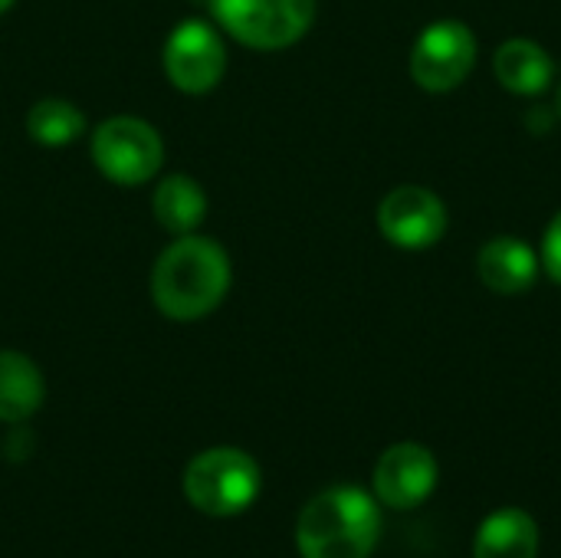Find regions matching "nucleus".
<instances>
[{
  "label": "nucleus",
  "mask_w": 561,
  "mask_h": 558,
  "mask_svg": "<svg viewBox=\"0 0 561 558\" xmlns=\"http://www.w3.org/2000/svg\"><path fill=\"white\" fill-rule=\"evenodd\" d=\"M230 289V257L210 237H178L151 270V299L171 322L210 316Z\"/></svg>",
  "instance_id": "1"
},
{
  "label": "nucleus",
  "mask_w": 561,
  "mask_h": 558,
  "mask_svg": "<svg viewBox=\"0 0 561 558\" xmlns=\"http://www.w3.org/2000/svg\"><path fill=\"white\" fill-rule=\"evenodd\" d=\"M381 536L378 500L362 487H329L306 503L296 523L302 558H368Z\"/></svg>",
  "instance_id": "2"
},
{
  "label": "nucleus",
  "mask_w": 561,
  "mask_h": 558,
  "mask_svg": "<svg viewBox=\"0 0 561 558\" xmlns=\"http://www.w3.org/2000/svg\"><path fill=\"white\" fill-rule=\"evenodd\" d=\"M260 467L237 447H214L197 454L184 470V497L204 516H237L260 493Z\"/></svg>",
  "instance_id": "3"
},
{
  "label": "nucleus",
  "mask_w": 561,
  "mask_h": 558,
  "mask_svg": "<svg viewBox=\"0 0 561 558\" xmlns=\"http://www.w3.org/2000/svg\"><path fill=\"white\" fill-rule=\"evenodd\" d=\"M207 7L250 49H286L316 23V0H210Z\"/></svg>",
  "instance_id": "4"
},
{
  "label": "nucleus",
  "mask_w": 561,
  "mask_h": 558,
  "mask_svg": "<svg viewBox=\"0 0 561 558\" xmlns=\"http://www.w3.org/2000/svg\"><path fill=\"white\" fill-rule=\"evenodd\" d=\"M477 56H480L477 33L463 20L444 16L417 33L408 56V72L424 92L444 95L470 79Z\"/></svg>",
  "instance_id": "5"
},
{
  "label": "nucleus",
  "mask_w": 561,
  "mask_h": 558,
  "mask_svg": "<svg viewBox=\"0 0 561 558\" xmlns=\"http://www.w3.org/2000/svg\"><path fill=\"white\" fill-rule=\"evenodd\" d=\"M92 161L108 181L135 187L158 174V168L164 164V145L158 128L148 125L145 118L115 115L95 128Z\"/></svg>",
  "instance_id": "6"
},
{
  "label": "nucleus",
  "mask_w": 561,
  "mask_h": 558,
  "mask_svg": "<svg viewBox=\"0 0 561 558\" xmlns=\"http://www.w3.org/2000/svg\"><path fill=\"white\" fill-rule=\"evenodd\" d=\"M447 204L424 184H398L378 204V230L398 250H431L447 234Z\"/></svg>",
  "instance_id": "7"
},
{
  "label": "nucleus",
  "mask_w": 561,
  "mask_h": 558,
  "mask_svg": "<svg viewBox=\"0 0 561 558\" xmlns=\"http://www.w3.org/2000/svg\"><path fill=\"white\" fill-rule=\"evenodd\" d=\"M164 76L187 95L217 89L227 72V49L220 33L204 20H181L164 43Z\"/></svg>",
  "instance_id": "8"
},
{
  "label": "nucleus",
  "mask_w": 561,
  "mask_h": 558,
  "mask_svg": "<svg viewBox=\"0 0 561 558\" xmlns=\"http://www.w3.org/2000/svg\"><path fill=\"white\" fill-rule=\"evenodd\" d=\"M437 457L424 444L404 441L378 457L371 490L375 500H381L391 510H414L437 490Z\"/></svg>",
  "instance_id": "9"
},
{
  "label": "nucleus",
  "mask_w": 561,
  "mask_h": 558,
  "mask_svg": "<svg viewBox=\"0 0 561 558\" xmlns=\"http://www.w3.org/2000/svg\"><path fill=\"white\" fill-rule=\"evenodd\" d=\"M539 250L516 234H496L477 250V276L496 296L529 293L539 280Z\"/></svg>",
  "instance_id": "10"
},
{
  "label": "nucleus",
  "mask_w": 561,
  "mask_h": 558,
  "mask_svg": "<svg viewBox=\"0 0 561 558\" xmlns=\"http://www.w3.org/2000/svg\"><path fill=\"white\" fill-rule=\"evenodd\" d=\"M493 76L506 92L536 99L552 89L556 59L549 56V49L542 43H536L529 36H510L493 53Z\"/></svg>",
  "instance_id": "11"
},
{
  "label": "nucleus",
  "mask_w": 561,
  "mask_h": 558,
  "mask_svg": "<svg viewBox=\"0 0 561 558\" xmlns=\"http://www.w3.org/2000/svg\"><path fill=\"white\" fill-rule=\"evenodd\" d=\"M539 523L519 510L506 506L490 513L473 539V558H539Z\"/></svg>",
  "instance_id": "12"
},
{
  "label": "nucleus",
  "mask_w": 561,
  "mask_h": 558,
  "mask_svg": "<svg viewBox=\"0 0 561 558\" xmlns=\"http://www.w3.org/2000/svg\"><path fill=\"white\" fill-rule=\"evenodd\" d=\"M46 398L43 372L23 352H0V421L23 424L30 421Z\"/></svg>",
  "instance_id": "13"
},
{
  "label": "nucleus",
  "mask_w": 561,
  "mask_h": 558,
  "mask_svg": "<svg viewBox=\"0 0 561 558\" xmlns=\"http://www.w3.org/2000/svg\"><path fill=\"white\" fill-rule=\"evenodd\" d=\"M151 210H154V220L168 234L184 237V234H194L201 227V220L207 214V194H204V187L194 178L171 174V178H164L154 187Z\"/></svg>",
  "instance_id": "14"
},
{
  "label": "nucleus",
  "mask_w": 561,
  "mask_h": 558,
  "mask_svg": "<svg viewBox=\"0 0 561 558\" xmlns=\"http://www.w3.org/2000/svg\"><path fill=\"white\" fill-rule=\"evenodd\" d=\"M26 132L46 148H62L85 132V115L66 99H39L26 115Z\"/></svg>",
  "instance_id": "15"
},
{
  "label": "nucleus",
  "mask_w": 561,
  "mask_h": 558,
  "mask_svg": "<svg viewBox=\"0 0 561 558\" xmlns=\"http://www.w3.org/2000/svg\"><path fill=\"white\" fill-rule=\"evenodd\" d=\"M539 263H542V270L549 273V280L561 286V210H556V217L549 220V227H546V234H542Z\"/></svg>",
  "instance_id": "16"
},
{
  "label": "nucleus",
  "mask_w": 561,
  "mask_h": 558,
  "mask_svg": "<svg viewBox=\"0 0 561 558\" xmlns=\"http://www.w3.org/2000/svg\"><path fill=\"white\" fill-rule=\"evenodd\" d=\"M556 122H559L556 109H546V105L526 109V128H529L533 135H549V132L556 128Z\"/></svg>",
  "instance_id": "17"
},
{
  "label": "nucleus",
  "mask_w": 561,
  "mask_h": 558,
  "mask_svg": "<svg viewBox=\"0 0 561 558\" xmlns=\"http://www.w3.org/2000/svg\"><path fill=\"white\" fill-rule=\"evenodd\" d=\"M556 115L561 118V79H559V86H556Z\"/></svg>",
  "instance_id": "18"
},
{
  "label": "nucleus",
  "mask_w": 561,
  "mask_h": 558,
  "mask_svg": "<svg viewBox=\"0 0 561 558\" xmlns=\"http://www.w3.org/2000/svg\"><path fill=\"white\" fill-rule=\"evenodd\" d=\"M10 7H13V0H0V13H3V10H10Z\"/></svg>",
  "instance_id": "19"
}]
</instances>
